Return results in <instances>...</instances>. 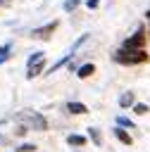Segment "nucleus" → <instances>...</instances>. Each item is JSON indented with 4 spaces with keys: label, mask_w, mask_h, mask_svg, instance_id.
<instances>
[{
    "label": "nucleus",
    "mask_w": 150,
    "mask_h": 152,
    "mask_svg": "<svg viewBox=\"0 0 150 152\" xmlns=\"http://www.w3.org/2000/svg\"><path fill=\"white\" fill-rule=\"evenodd\" d=\"M17 152H36V145H33V142H21V145L17 147Z\"/></svg>",
    "instance_id": "nucleus-13"
},
{
    "label": "nucleus",
    "mask_w": 150,
    "mask_h": 152,
    "mask_svg": "<svg viewBox=\"0 0 150 152\" xmlns=\"http://www.w3.org/2000/svg\"><path fill=\"white\" fill-rule=\"evenodd\" d=\"M2 142H5V135H0V145H2Z\"/></svg>",
    "instance_id": "nucleus-20"
},
{
    "label": "nucleus",
    "mask_w": 150,
    "mask_h": 152,
    "mask_svg": "<svg viewBox=\"0 0 150 152\" xmlns=\"http://www.w3.org/2000/svg\"><path fill=\"white\" fill-rule=\"evenodd\" d=\"M133 114H148V104H143V102H133Z\"/></svg>",
    "instance_id": "nucleus-11"
},
{
    "label": "nucleus",
    "mask_w": 150,
    "mask_h": 152,
    "mask_svg": "<svg viewBox=\"0 0 150 152\" xmlns=\"http://www.w3.org/2000/svg\"><path fill=\"white\" fill-rule=\"evenodd\" d=\"M38 59H43V52H33V55L29 57V64H33V62H38Z\"/></svg>",
    "instance_id": "nucleus-17"
},
{
    "label": "nucleus",
    "mask_w": 150,
    "mask_h": 152,
    "mask_svg": "<svg viewBox=\"0 0 150 152\" xmlns=\"http://www.w3.org/2000/svg\"><path fill=\"white\" fill-rule=\"evenodd\" d=\"M43 74V59H38V62H33V64H29V71H26V78H36V76H40Z\"/></svg>",
    "instance_id": "nucleus-5"
},
{
    "label": "nucleus",
    "mask_w": 150,
    "mask_h": 152,
    "mask_svg": "<svg viewBox=\"0 0 150 152\" xmlns=\"http://www.w3.org/2000/svg\"><path fill=\"white\" fill-rule=\"evenodd\" d=\"M67 109H69L71 114H86V112H88V107H86L83 102H67Z\"/></svg>",
    "instance_id": "nucleus-8"
},
{
    "label": "nucleus",
    "mask_w": 150,
    "mask_h": 152,
    "mask_svg": "<svg viewBox=\"0 0 150 152\" xmlns=\"http://www.w3.org/2000/svg\"><path fill=\"white\" fill-rule=\"evenodd\" d=\"M67 142L74 145V147H83L86 145V135L83 133H71V135H67Z\"/></svg>",
    "instance_id": "nucleus-6"
},
{
    "label": "nucleus",
    "mask_w": 150,
    "mask_h": 152,
    "mask_svg": "<svg viewBox=\"0 0 150 152\" xmlns=\"http://www.w3.org/2000/svg\"><path fill=\"white\" fill-rule=\"evenodd\" d=\"M119 107H133V93L126 90L121 97H119Z\"/></svg>",
    "instance_id": "nucleus-10"
},
{
    "label": "nucleus",
    "mask_w": 150,
    "mask_h": 152,
    "mask_svg": "<svg viewBox=\"0 0 150 152\" xmlns=\"http://www.w3.org/2000/svg\"><path fill=\"white\" fill-rule=\"evenodd\" d=\"M79 2H81V0H67V2H64V12H71Z\"/></svg>",
    "instance_id": "nucleus-14"
},
{
    "label": "nucleus",
    "mask_w": 150,
    "mask_h": 152,
    "mask_svg": "<svg viewBox=\"0 0 150 152\" xmlns=\"http://www.w3.org/2000/svg\"><path fill=\"white\" fill-rule=\"evenodd\" d=\"M86 5H88V10H95V7H98V5H100V0H88V2H86Z\"/></svg>",
    "instance_id": "nucleus-18"
},
{
    "label": "nucleus",
    "mask_w": 150,
    "mask_h": 152,
    "mask_svg": "<svg viewBox=\"0 0 150 152\" xmlns=\"http://www.w3.org/2000/svg\"><path fill=\"white\" fill-rule=\"evenodd\" d=\"M0 5H2V7H10V5H12V0H0Z\"/></svg>",
    "instance_id": "nucleus-19"
},
{
    "label": "nucleus",
    "mask_w": 150,
    "mask_h": 152,
    "mask_svg": "<svg viewBox=\"0 0 150 152\" xmlns=\"http://www.w3.org/2000/svg\"><path fill=\"white\" fill-rule=\"evenodd\" d=\"M21 119H26V126H31V128H38V131H45V119L43 116H38V114H21Z\"/></svg>",
    "instance_id": "nucleus-3"
},
{
    "label": "nucleus",
    "mask_w": 150,
    "mask_h": 152,
    "mask_svg": "<svg viewBox=\"0 0 150 152\" xmlns=\"http://www.w3.org/2000/svg\"><path fill=\"white\" fill-rule=\"evenodd\" d=\"M114 62L119 64H143L148 62V52L143 48H121L114 52Z\"/></svg>",
    "instance_id": "nucleus-1"
},
{
    "label": "nucleus",
    "mask_w": 150,
    "mask_h": 152,
    "mask_svg": "<svg viewBox=\"0 0 150 152\" xmlns=\"http://www.w3.org/2000/svg\"><path fill=\"white\" fill-rule=\"evenodd\" d=\"M114 138H117V140H121L124 145H131V135H129L124 128H119V126L114 128Z\"/></svg>",
    "instance_id": "nucleus-9"
},
{
    "label": "nucleus",
    "mask_w": 150,
    "mask_h": 152,
    "mask_svg": "<svg viewBox=\"0 0 150 152\" xmlns=\"http://www.w3.org/2000/svg\"><path fill=\"white\" fill-rule=\"evenodd\" d=\"M7 57H10V45H2V48H0V62L7 59Z\"/></svg>",
    "instance_id": "nucleus-16"
},
{
    "label": "nucleus",
    "mask_w": 150,
    "mask_h": 152,
    "mask_svg": "<svg viewBox=\"0 0 150 152\" xmlns=\"http://www.w3.org/2000/svg\"><path fill=\"white\" fill-rule=\"evenodd\" d=\"M117 126H126V128H133V124H131L129 119H124V116H119V119H117Z\"/></svg>",
    "instance_id": "nucleus-15"
},
{
    "label": "nucleus",
    "mask_w": 150,
    "mask_h": 152,
    "mask_svg": "<svg viewBox=\"0 0 150 152\" xmlns=\"http://www.w3.org/2000/svg\"><path fill=\"white\" fill-rule=\"evenodd\" d=\"M143 45H145V33H143V28L138 26V31H136L131 38H126L121 48H143Z\"/></svg>",
    "instance_id": "nucleus-2"
},
{
    "label": "nucleus",
    "mask_w": 150,
    "mask_h": 152,
    "mask_svg": "<svg viewBox=\"0 0 150 152\" xmlns=\"http://www.w3.org/2000/svg\"><path fill=\"white\" fill-rule=\"evenodd\" d=\"M93 71H95L93 64H81V66L76 69V76H79V78H88V76H93Z\"/></svg>",
    "instance_id": "nucleus-7"
},
{
    "label": "nucleus",
    "mask_w": 150,
    "mask_h": 152,
    "mask_svg": "<svg viewBox=\"0 0 150 152\" xmlns=\"http://www.w3.org/2000/svg\"><path fill=\"white\" fill-rule=\"evenodd\" d=\"M55 28H57V21H50L48 26L33 28V31H31V36H33V38H50V31H55Z\"/></svg>",
    "instance_id": "nucleus-4"
},
{
    "label": "nucleus",
    "mask_w": 150,
    "mask_h": 152,
    "mask_svg": "<svg viewBox=\"0 0 150 152\" xmlns=\"http://www.w3.org/2000/svg\"><path fill=\"white\" fill-rule=\"evenodd\" d=\"M88 135H90V140H93L95 145H100V142H102V135L98 133V128H88Z\"/></svg>",
    "instance_id": "nucleus-12"
}]
</instances>
